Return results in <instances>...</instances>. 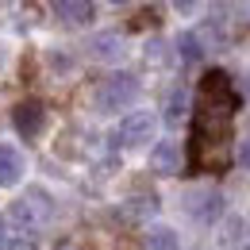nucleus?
<instances>
[{
	"label": "nucleus",
	"mask_w": 250,
	"mask_h": 250,
	"mask_svg": "<svg viewBox=\"0 0 250 250\" xmlns=\"http://www.w3.org/2000/svg\"><path fill=\"white\" fill-rule=\"evenodd\" d=\"M239 158H243V166H247V169H250V139H247V143H243V150H239Z\"/></svg>",
	"instance_id": "obj_14"
},
{
	"label": "nucleus",
	"mask_w": 250,
	"mask_h": 250,
	"mask_svg": "<svg viewBox=\"0 0 250 250\" xmlns=\"http://www.w3.org/2000/svg\"><path fill=\"white\" fill-rule=\"evenodd\" d=\"M146 250H181V243H177V235L169 227H154L146 235Z\"/></svg>",
	"instance_id": "obj_9"
},
{
	"label": "nucleus",
	"mask_w": 250,
	"mask_h": 250,
	"mask_svg": "<svg viewBox=\"0 0 250 250\" xmlns=\"http://www.w3.org/2000/svg\"><path fill=\"white\" fill-rule=\"evenodd\" d=\"M46 219H50V196H42L39 188H31L23 200L12 204V223H16V231H23V235H35Z\"/></svg>",
	"instance_id": "obj_2"
},
{
	"label": "nucleus",
	"mask_w": 250,
	"mask_h": 250,
	"mask_svg": "<svg viewBox=\"0 0 250 250\" xmlns=\"http://www.w3.org/2000/svg\"><path fill=\"white\" fill-rule=\"evenodd\" d=\"M150 169L162 173V177L181 173V146H177V143H158L154 154H150Z\"/></svg>",
	"instance_id": "obj_6"
},
{
	"label": "nucleus",
	"mask_w": 250,
	"mask_h": 250,
	"mask_svg": "<svg viewBox=\"0 0 250 250\" xmlns=\"http://www.w3.org/2000/svg\"><path fill=\"white\" fill-rule=\"evenodd\" d=\"M112 4H127V0H112Z\"/></svg>",
	"instance_id": "obj_16"
},
{
	"label": "nucleus",
	"mask_w": 250,
	"mask_h": 250,
	"mask_svg": "<svg viewBox=\"0 0 250 250\" xmlns=\"http://www.w3.org/2000/svg\"><path fill=\"white\" fill-rule=\"evenodd\" d=\"M188 212L200 219V223H212V219H219V212H223V196H219L216 188L192 192V196H188Z\"/></svg>",
	"instance_id": "obj_5"
},
{
	"label": "nucleus",
	"mask_w": 250,
	"mask_h": 250,
	"mask_svg": "<svg viewBox=\"0 0 250 250\" xmlns=\"http://www.w3.org/2000/svg\"><path fill=\"white\" fill-rule=\"evenodd\" d=\"M50 4H54V12L65 23H89L93 20V4L89 0H50Z\"/></svg>",
	"instance_id": "obj_8"
},
{
	"label": "nucleus",
	"mask_w": 250,
	"mask_h": 250,
	"mask_svg": "<svg viewBox=\"0 0 250 250\" xmlns=\"http://www.w3.org/2000/svg\"><path fill=\"white\" fill-rule=\"evenodd\" d=\"M185 93H173L169 96V108H166V120H169V124H177V120H181V116H185Z\"/></svg>",
	"instance_id": "obj_11"
},
{
	"label": "nucleus",
	"mask_w": 250,
	"mask_h": 250,
	"mask_svg": "<svg viewBox=\"0 0 250 250\" xmlns=\"http://www.w3.org/2000/svg\"><path fill=\"white\" fill-rule=\"evenodd\" d=\"M96 58H116L120 54V35H96Z\"/></svg>",
	"instance_id": "obj_10"
},
{
	"label": "nucleus",
	"mask_w": 250,
	"mask_h": 250,
	"mask_svg": "<svg viewBox=\"0 0 250 250\" xmlns=\"http://www.w3.org/2000/svg\"><path fill=\"white\" fill-rule=\"evenodd\" d=\"M154 127H158L154 112H131L124 124H120V143L124 146H143V143L154 139Z\"/></svg>",
	"instance_id": "obj_3"
},
{
	"label": "nucleus",
	"mask_w": 250,
	"mask_h": 250,
	"mask_svg": "<svg viewBox=\"0 0 250 250\" xmlns=\"http://www.w3.org/2000/svg\"><path fill=\"white\" fill-rule=\"evenodd\" d=\"M135 96H139V81L131 73H112L96 89V108L100 112H124V108L135 104Z\"/></svg>",
	"instance_id": "obj_1"
},
{
	"label": "nucleus",
	"mask_w": 250,
	"mask_h": 250,
	"mask_svg": "<svg viewBox=\"0 0 250 250\" xmlns=\"http://www.w3.org/2000/svg\"><path fill=\"white\" fill-rule=\"evenodd\" d=\"M181 50H185V62H196L200 50H196V35H181Z\"/></svg>",
	"instance_id": "obj_12"
},
{
	"label": "nucleus",
	"mask_w": 250,
	"mask_h": 250,
	"mask_svg": "<svg viewBox=\"0 0 250 250\" xmlns=\"http://www.w3.org/2000/svg\"><path fill=\"white\" fill-rule=\"evenodd\" d=\"M169 4H173V8H177V12H196V8H200V0H169Z\"/></svg>",
	"instance_id": "obj_13"
},
{
	"label": "nucleus",
	"mask_w": 250,
	"mask_h": 250,
	"mask_svg": "<svg viewBox=\"0 0 250 250\" xmlns=\"http://www.w3.org/2000/svg\"><path fill=\"white\" fill-rule=\"evenodd\" d=\"M42 120H46V112H42L39 100H23V104L12 108V124H16V131H20L23 139H35L39 127H42Z\"/></svg>",
	"instance_id": "obj_4"
},
{
	"label": "nucleus",
	"mask_w": 250,
	"mask_h": 250,
	"mask_svg": "<svg viewBox=\"0 0 250 250\" xmlns=\"http://www.w3.org/2000/svg\"><path fill=\"white\" fill-rule=\"evenodd\" d=\"M0 250H8V239H4V223H0Z\"/></svg>",
	"instance_id": "obj_15"
},
{
	"label": "nucleus",
	"mask_w": 250,
	"mask_h": 250,
	"mask_svg": "<svg viewBox=\"0 0 250 250\" xmlns=\"http://www.w3.org/2000/svg\"><path fill=\"white\" fill-rule=\"evenodd\" d=\"M23 177V154L16 146H0V188H12Z\"/></svg>",
	"instance_id": "obj_7"
}]
</instances>
